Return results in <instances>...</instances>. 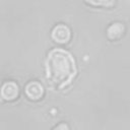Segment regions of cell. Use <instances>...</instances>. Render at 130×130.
<instances>
[{
	"label": "cell",
	"instance_id": "obj_1",
	"mask_svg": "<svg viewBox=\"0 0 130 130\" xmlns=\"http://www.w3.org/2000/svg\"><path fill=\"white\" fill-rule=\"evenodd\" d=\"M46 71L47 78L58 89L70 84L77 73L73 57L71 54L61 49L52 50L48 54Z\"/></svg>",
	"mask_w": 130,
	"mask_h": 130
},
{
	"label": "cell",
	"instance_id": "obj_7",
	"mask_svg": "<svg viewBox=\"0 0 130 130\" xmlns=\"http://www.w3.org/2000/svg\"><path fill=\"white\" fill-rule=\"evenodd\" d=\"M57 128H67L66 125H61V126H57Z\"/></svg>",
	"mask_w": 130,
	"mask_h": 130
},
{
	"label": "cell",
	"instance_id": "obj_5",
	"mask_svg": "<svg viewBox=\"0 0 130 130\" xmlns=\"http://www.w3.org/2000/svg\"><path fill=\"white\" fill-rule=\"evenodd\" d=\"M125 32V27L122 23H113L107 30V37L110 41H118L120 40Z\"/></svg>",
	"mask_w": 130,
	"mask_h": 130
},
{
	"label": "cell",
	"instance_id": "obj_4",
	"mask_svg": "<svg viewBox=\"0 0 130 130\" xmlns=\"http://www.w3.org/2000/svg\"><path fill=\"white\" fill-rule=\"evenodd\" d=\"M1 96L6 101H13L18 96V86L13 82L5 83L1 89Z\"/></svg>",
	"mask_w": 130,
	"mask_h": 130
},
{
	"label": "cell",
	"instance_id": "obj_6",
	"mask_svg": "<svg viewBox=\"0 0 130 130\" xmlns=\"http://www.w3.org/2000/svg\"><path fill=\"white\" fill-rule=\"evenodd\" d=\"M86 4L92 7H104V8H112L114 6V0H84Z\"/></svg>",
	"mask_w": 130,
	"mask_h": 130
},
{
	"label": "cell",
	"instance_id": "obj_3",
	"mask_svg": "<svg viewBox=\"0 0 130 130\" xmlns=\"http://www.w3.org/2000/svg\"><path fill=\"white\" fill-rule=\"evenodd\" d=\"M25 92L28 99L38 101V100H41L44 95V87L38 82H31L27 84L25 88Z\"/></svg>",
	"mask_w": 130,
	"mask_h": 130
},
{
	"label": "cell",
	"instance_id": "obj_2",
	"mask_svg": "<svg viewBox=\"0 0 130 130\" xmlns=\"http://www.w3.org/2000/svg\"><path fill=\"white\" fill-rule=\"evenodd\" d=\"M70 30L66 25L63 24H59L57 25L53 31H52V38L55 42L57 43H61V44H65L68 43L70 40Z\"/></svg>",
	"mask_w": 130,
	"mask_h": 130
}]
</instances>
